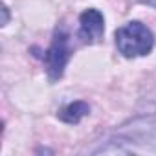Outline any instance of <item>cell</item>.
Returning <instances> with one entry per match:
<instances>
[{
  "mask_svg": "<svg viewBox=\"0 0 156 156\" xmlns=\"http://www.w3.org/2000/svg\"><path fill=\"white\" fill-rule=\"evenodd\" d=\"M88 112H90L88 103H85V101H73V103L66 105L64 108H61L59 119L64 121V123L75 125V123H79L85 116H88Z\"/></svg>",
  "mask_w": 156,
  "mask_h": 156,
  "instance_id": "277c9868",
  "label": "cell"
},
{
  "mask_svg": "<svg viewBox=\"0 0 156 156\" xmlns=\"http://www.w3.org/2000/svg\"><path fill=\"white\" fill-rule=\"evenodd\" d=\"M2 13H4V19H2V26H6V24H8V19H9V15H8V8H6V6L2 8Z\"/></svg>",
  "mask_w": 156,
  "mask_h": 156,
  "instance_id": "5b68a950",
  "label": "cell"
},
{
  "mask_svg": "<svg viewBox=\"0 0 156 156\" xmlns=\"http://www.w3.org/2000/svg\"><path fill=\"white\" fill-rule=\"evenodd\" d=\"M70 35L64 28H57L51 39L50 48L44 53V62H46V72L50 81H57L62 77L64 68L70 61Z\"/></svg>",
  "mask_w": 156,
  "mask_h": 156,
  "instance_id": "7a4b0ae2",
  "label": "cell"
},
{
  "mask_svg": "<svg viewBox=\"0 0 156 156\" xmlns=\"http://www.w3.org/2000/svg\"><path fill=\"white\" fill-rule=\"evenodd\" d=\"M114 39H116L118 51L127 59L143 57V55L151 53V50L154 46L152 31L138 20H130V22L123 24L121 28H118L114 33Z\"/></svg>",
  "mask_w": 156,
  "mask_h": 156,
  "instance_id": "6da1fadb",
  "label": "cell"
},
{
  "mask_svg": "<svg viewBox=\"0 0 156 156\" xmlns=\"http://www.w3.org/2000/svg\"><path fill=\"white\" fill-rule=\"evenodd\" d=\"M105 33V19L98 9H85L79 17V39L87 44L101 41Z\"/></svg>",
  "mask_w": 156,
  "mask_h": 156,
  "instance_id": "3957f363",
  "label": "cell"
},
{
  "mask_svg": "<svg viewBox=\"0 0 156 156\" xmlns=\"http://www.w3.org/2000/svg\"><path fill=\"white\" fill-rule=\"evenodd\" d=\"M141 2H145V4H149V6H154V8H156V0H141Z\"/></svg>",
  "mask_w": 156,
  "mask_h": 156,
  "instance_id": "8992f818",
  "label": "cell"
}]
</instances>
